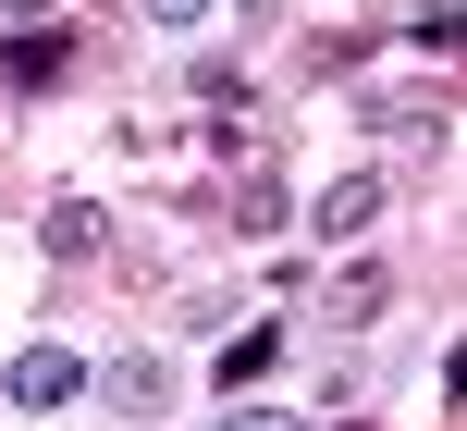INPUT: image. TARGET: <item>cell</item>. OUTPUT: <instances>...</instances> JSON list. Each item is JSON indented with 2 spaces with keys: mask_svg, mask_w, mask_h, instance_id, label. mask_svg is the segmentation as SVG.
Instances as JSON below:
<instances>
[{
  "mask_svg": "<svg viewBox=\"0 0 467 431\" xmlns=\"http://www.w3.org/2000/svg\"><path fill=\"white\" fill-rule=\"evenodd\" d=\"M0 394H13L25 419H49V407H74V394H87V358H74V345H25V358L0 370Z\"/></svg>",
  "mask_w": 467,
  "mask_h": 431,
  "instance_id": "6da1fadb",
  "label": "cell"
},
{
  "mask_svg": "<svg viewBox=\"0 0 467 431\" xmlns=\"http://www.w3.org/2000/svg\"><path fill=\"white\" fill-rule=\"evenodd\" d=\"M369 222H381V173H332V185L307 197V235L320 247H357Z\"/></svg>",
  "mask_w": 467,
  "mask_h": 431,
  "instance_id": "7a4b0ae2",
  "label": "cell"
},
{
  "mask_svg": "<svg viewBox=\"0 0 467 431\" xmlns=\"http://www.w3.org/2000/svg\"><path fill=\"white\" fill-rule=\"evenodd\" d=\"M87 383H99V407H111L123 431H148V419L172 407V370L161 358H111V370H87Z\"/></svg>",
  "mask_w": 467,
  "mask_h": 431,
  "instance_id": "3957f363",
  "label": "cell"
},
{
  "mask_svg": "<svg viewBox=\"0 0 467 431\" xmlns=\"http://www.w3.org/2000/svg\"><path fill=\"white\" fill-rule=\"evenodd\" d=\"M62 74H74V37H49V25H13V37H0V87H13V99L62 87Z\"/></svg>",
  "mask_w": 467,
  "mask_h": 431,
  "instance_id": "277c9868",
  "label": "cell"
},
{
  "mask_svg": "<svg viewBox=\"0 0 467 431\" xmlns=\"http://www.w3.org/2000/svg\"><path fill=\"white\" fill-rule=\"evenodd\" d=\"M381 309H394V271H381V259H345V271H332V333H369Z\"/></svg>",
  "mask_w": 467,
  "mask_h": 431,
  "instance_id": "5b68a950",
  "label": "cell"
},
{
  "mask_svg": "<svg viewBox=\"0 0 467 431\" xmlns=\"http://www.w3.org/2000/svg\"><path fill=\"white\" fill-rule=\"evenodd\" d=\"M37 247H49V259H99V247H111V210H99V197H49Z\"/></svg>",
  "mask_w": 467,
  "mask_h": 431,
  "instance_id": "8992f818",
  "label": "cell"
},
{
  "mask_svg": "<svg viewBox=\"0 0 467 431\" xmlns=\"http://www.w3.org/2000/svg\"><path fill=\"white\" fill-rule=\"evenodd\" d=\"M283 222H296L283 173H271V161H246V185H234V235H283Z\"/></svg>",
  "mask_w": 467,
  "mask_h": 431,
  "instance_id": "52a82bcc",
  "label": "cell"
},
{
  "mask_svg": "<svg viewBox=\"0 0 467 431\" xmlns=\"http://www.w3.org/2000/svg\"><path fill=\"white\" fill-rule=\"evenodd\" d=\"M271 358H283V321H246V333L222 345V370H210V383H222V394H246V383H258Z\"/></svg>",
  "mask_w": 467,
  "mask_h": 431,
  "instance_id": "ba28073f",
  "label": "cell"
},
{
  "mask_svg": "<svg viewBox=\"0 0 467 431\" xmlns=\"http://www.w3.org/2000/svg\"><path fill=\"white\" fill-rule=\"evenodd\" d=\"M394 37H406V49H431V62H443V49L467 37V13H455V0H419V13H406Z\"/></svg>",
  "mask_w": 467,
  "mask_h": 431,
  "instance_id": "9c48e42d",
  "label": "cell"
},
{
  "mask_svg": "<svg viewBox=\"0 0 467 431\" xmlns=\"http://www.w3.org/2000/svg\"><path fill=\"white\" fill-rule=\"evenodd\" d=\"M210 431H320V419H296V407H258V394H222V419Z\"/></svg>",
  "mask_w": 467,
  "mask_h": 431,
  "instance_id": "30bf717a",
  "label": "cell"
},
{
  "mask_svg": "<svg viewBox=\"0 0 467 431\" xmlns=\"http://www.w3.org/2000/svg\"><path fill=\"white\" fill-rule=\"evenodd\" d=\"M197 99H222V111H246V62H234V49H197Z\"/></svg>",
  "mask_w": 467,
  "mask_h": 431,
  "instance_id": "8fae6325",
  "label": "cell"
},
{
  "mask_svg": "<svg viewBox=\"0 0 467 431\" xmlns=\"http://www.w3.org/2000/svg\"><path fill=\"white\" fill-rule=\"evenodd\" d=\"M136 13H148V25H161V37H197V25H210V13H222V0H136Z\"/></svg>",
  "mask_w": 467,
  "mask_h": 431,
  "instance_id": "7c38bea8",
  "label": "cell"
},
{
  "mask_svg": "<svg viewBox=\"0 0 467 431\" xmlns=\"http://www.w3.org/2000/svg\"><path fill=\"white\" fill-rule=\"evenodd\" d=\"M307 62H320V74H345V62H369V37H357V25H320V37H307Z\"/></svg>",
  "mask_w": 467,
  "mask_h": 431,
  "instance_id": "4fadbf2b",
  "label": "cell"
},
{
  "mask_svg": "<svg viewBox=\"0 0 467 431\" xmlns=\"http://www.w3.org/2000/svg\"><path fill=\"white\" fill-rule=\"evenodd\" d=\"M0 13H13V25H25V13H49V0H0Z\"/></svg>",
  "mask_w": 467,
  "mask_h": 431,
  "instance_id": "5bb4252c",
  "label": "cell"
},
{
  "mask_svg": "<svg viewBox=\"0 0 467 431\" xmlns=\"http://www.w3.org/2000/svg\"><path fill=\"white\" fill-rule=\"evenodd\" d=\"M332 431H357V419H332Z\"/></svg>",
  "mask_w": 467,
  "mask_h": 431,
  "instance_id": "9a60e30c",
  "label": "cell"
}]
</instances>
